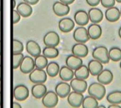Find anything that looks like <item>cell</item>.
I'll list each match as a JSON object with an SVG mask.
<instances>
[{
    "label": "cell",
    "mask_w": 121,
    "mask_h": 108,
    "mask_svg": "<svg viewBox=\"0 0 121 108\" xmlns=\"http://www.w3.org/2000/svg\"><path fill=\"white\" fill-rule=\"evenodd\" d=\"M88 93L90 96L94 97L97 100H101L105 97L106 89L104 85L99 82H94L89 86Z\"/></svg>",
    "instance_id": "6da1fadb"
},
{
    "label": "cell",
    "mask_w": 121,
    "mask_h": 108,
    "mask_svg": "<svg viewBox=\"0 0 121 108\" xmlns=\"http://www.w3.org/2000/svg\"><path fill=\"white\" fill-rule=\"evenodd\" d=\"M92 57L94 59L99 61L102 64H108L110 62L108 56V50L104 45L95 47L92 52Z\"/></svg>",
    "instance_id": "7a4b0ae2"
},
{
    "label": "cell",
    "mask_w": 121,
    "mask_h": 108,
    "mask_svg": "<svg viewBox=\"0 0 121 108\" xmlns=\"http://www.w3.org/2000/svg\"><path fill=\"white\" fill-rule=\"evenodd\" d=\"M47 73L44 69H34L29 74L30 81L36 84V83H44L47 81Z\"/></svg>",
    "instance_id": "3957f363"
},
{
    "label": "cell",
    "mask_w": 121,
    "mask_h": 108,
    "mask_svg": "<svg viewBox=\"0 0 121 108\" xmlns=\"http://www.w3.org/2000/svg\"><path fill=\"white\" fill-rule=\"evenodd\" d=\"M58 96L54 91H48L42 98L43 105L46 108H55L58 103Z\"/></svg>",
    "instance_id": "277c9868"
},
{
    "label": "cell",
    "mask_w": 121,
    "mask_h": 108,
    "mask_svg": "<svg viewBox=\"0 0 121 108\" xmlns=\"http://www.w3.org/2000/svg\"><path fill=\"white\" fill-rule=\"evenodd\" d=\"M73 37L74 40L79 43H86L90 40L87 28H84V26H79L74 30Z\"/></svg>",
    "instance_id": "5b68a950"
},
{
    "label": "cell",
    "mask_w": 121,
    "mask_h": 108,
    "mask_svg": "<svg viewBox=\"0 0 121 108\" xmlns=\"http://www.w3.org/2000/svg\"><path fill=\"white\" fill-rule=\"evenodd\" d=\"M84 98V96H83V93L72 91L70 92V93L67 96V102L71 107L79 108L82 106Z\"/></svg>",
    "instance_id": "8992f818"
},
{
    "label": "cell",
    "mask_w": 121,
    "mask_h": 108,
    "mask_svg": "<svg viewBox=\"0 0 121 108\" xmlns=\"http://www.w3.org/2000/svg\"><path fill=\"white\" fill-rule=\"evenodd\" d=\"M60 36L55 31H49L43 37V42L47 47H56L60 44Z\"/></svg>",
    "instance_id": "52a82bcc"
},
{
    "label": "cell",
    "mask_w": 121,
    "mask_h": 108,
    "mask_svg": "<svg viewBox=\"0 0 121 108\" xmlns=\"http://www.w3.org/2000/svg\"><path fill=\"white\" fill-rule=\"evenodd\" d=\"M19 68H20L21 71L23 74H30L35 68L34 59L30 56L24 57L20 64Z\"/></svg>",
    "instance_id": "ba28073f"
},
{
    "label": "cell",
    "mask_w": 121,
    "mask_h": 108,
    "mask_svg": "<svg viewBox=\"0 0 121 108\" xmlns=\"http://www.w3.org/2000/svg\"><path fill=\"white\" fill-rule=\"evenodd\" d=\"M13 96L17 101H24L29 96V90L24 85H18L14 88Z\"/></svg>",
    "instance_id": "9c48e42d"
},
{
    "label": "cell",
    "mask_w": 121,
    "mask_h": 108,
    "mask_svg": "<svg viewBox=\"0 0 121 108\" xmlns=\"http://www.w3.org/2000/svg\"><path fill=\"white\" fill-rule=\"evenodd\" d=\"M52 11L54 13L59 16L62 17L67 16L70 11V7L69 5L65 4L60 1H55L52 5Z\"/></svg>",
    "instance_id": "30bf717a"
},
{
    "label": "cell",
    "mask_w": 121,
    "mask_h": 108,
    "mask_svg": "<svg viewBox=\"0 0 121 108\" xmlns=\"http://www.w3.org/2000/svg\"><path fill=\"white\" fill-rule=\"evenodd\" d=\"M70 86L73 91H76L81 93H84V92H86L88 88L87 82L86 80L79 79L77 78H73L70 81Z\"/></svg>",
    "instance_id": "8fae6325"
},
{
    "label": "cell",
    "mask_w": 121,
    "mask_h": 108,
    "mask_svg": "<svg viewBox=\"0 0 121 108\" xmlns=\"http://www.w3.org/2000/svg\"><path fill=\"white\" fill-rule=\"evenodd\" d=\"M75 26V22L70 18H62L58 23V27L61 32L67 33L71 32Z\"/></svg>",
    "instance_id": "7c38bea8"
},
{
    "label": "cell",
    "mask_w": 121,
    "mask_h": 108,
    "mask_svg": "<svg viewBox=\"0 0 121 108\" xmlns=\"http://www.w3.org/2000/svg\"><path fill=\"white\" fill-rule=\"evenodd\" d=\"M72 54L79 57L80 58L86 57L89 54V48L85 43H76L72 48Z\"/></svg>",
    "instance_id": "4fadbf2b"
},
{
    "label": "cell",
    "mask_w": 121,
    "mask_h": 108,
    "mask_svg": "<svg viewBox=\"0 0 121 108\" xmlns=\"http://www.w3.org/2000/svg\"><path fill=\"white\" fill-rule=\"evenodd\" d=\"M113 80V72L107 69H103L99 74L97 75V81L103 85H108Z\"/></svg>",
    "instance_id": "5bb4252c"
},
{
    "label": "cell",
    "mask_w": 121,
    "mask_h": 108,
    "mask_svg": "<svg viewBox=\"0 0 121 108\" xmlns=\"http://www.w3.org/2000/svg\"><path fill=\"white\" fill-rule=\"evenodd\" d=\"M88 15L89 21L92 23H99L102 21L104 16L103 11L100 8L96 7L91 8L88 11Z\"/></svg>",
    "instance_id": "9a60e30c"
},
{
    "label": "cell",
    "mask_w": 121,
    "mask_h": 108,
    "mask_svg": "<svg viewBox=\"0 0 121 108\" xmlns=\"http://www.w3.org/2000/svg\"><path fill=\"white\" fill-rule=\"evenodd\" d=\"M55 93L58 96V97L61 98H65L68 96V95L71 92V86L70 84L67 82H60L57 83L55 86Z\"/></svg>",
    "instance_id": "2e32d148"
},
{
    "label": "cell",
    "mask_w": 121,
    "mask_h": 108,
    "mask_svg": "<svg viewBox=\"0 0 121 108\" xmlns=\"http://www.w3.org/2000/svg\"><path fill=\"white\" fill-rule=\"evenodd\" d=\"M105 18L111 23L118 21L121 18V12L119 8L116 6L108 8L105 11Z\"/></svg>",
    "instance_id": "e0dca14e"
},
{
    "label": "cell",
    "mask_w": 121,
    "mask_h": 108,
    "mask_svg": "<svg viewBox=\"0 0 121 108\" xmlns=\"http://www.w3.org/2000/svg\"><path fill=\"white\" fill-rule=\"evenodd\" d=\"M26 49L27 52L33 57H35L40 55L42 52L41 48L39 44L34 40H28L26 45Z\"/></svg>",
    "instance_id": "ac0fdd59"
},
{
    "label": "cell",
    "mask_w": 121,
    "mask_h": 108,
    "mask_svg": "<svg viewBox=\"0 0 121 108\" xmlns=\"http://www.w3.org/2000/svg\"><path fill=\"white\" fill-rule=\"evenodd\" d=\"M74 19L75 23L79 25V26H84L88 24L89 22V18L88 15V12L84 10L77 11L74 16Z\"/></svg>",
    "instance_id": "d6986e66"
},
{
    "label": "cell",
    "mask_w": 121,
    "mask_h": 108,
    "mask_svg": "<svg viewBox=\"0 0 121 108\" xmlns=\"http://www.w3.org/2000/svg\"><path fill=\"white\" fill-rule=\"evenodd\" d=\"M90 39L96 40L101 37L102 35V28L99 23H91L87 28Z\"/></svg>",
    "instance_id": "ffe728a7"
},
{
    "label": "cell",
    "mask_w": 121,
    "mask_h": 108,
    "mask_svg": "<svg viewBox=\"0 0 121 108\" xmlns=\"http://www.w3.org/2000/svg\"><path fill=\"white\" fill-rule=\"evenodd\" d=\"M65 64L67 66L74 71L83 64V60L79 57H77L74 54H71L66 58Z\"/></svg>",
    "instance_id": "44dd1931"
},
{
    "label": "cell",
    "mask_w": 121,
    "mask_h": 108,
    "mask_svg": "<svg viewBox=\"0 0 121 108\" xmlns=\"http://www.w3.org/2000/svg\"><path fill=\"white\" fill-rule=\"evenodd\" d=\"M16 11L23 18H28L33 13V8L31 5L24 1L19 3L16 6Z\"/></svg>",
    "instance_id": "7402d4cb"
},
{
    "label": "cell",
    "mask_w": 121,
    "mask_h": 108,
    "mask_svg": "<svg viewBox=\"0 0 121 108\" xmlns=\"http://www.w3.org/2000/svg\"><path fill=\"white\" fill-rule=\"evenodd\" d=\"M47 92V87L44 85V83H36L31 88L32 95L36 99L42 98Z\"/></svg>",
    "instance_id": "603a6c76"
},
{
    "label": "cell",
    "mask_w": 121,
    "mask_h": 108,
    "mask_svg": "<svg viewBox=\"0 0 121 108\" xmlns=\"http://www.w3.org/2000/svg\"><path fill=\"white\" fill-rule=\"evenodd\" d=\"M88 69L90 74L92 76H97L104 69V66L101 62L98 60L92 59L88 63Z\"/></svg>",
    "instance_id": "cb8c5ba5"
},
{
    "label": "cell",
    "mask_w": 121,
    "mask_h": 108,
    "mask_svg": "<svg viewBox=\"0 0 121 108\" xmlns=\"http://www.w3.org/2000/svg\"><path fill=\"white\" fill-rule=\"evenodd\" d=\"M59 76L63 81H70L74 78V71L67 66H62L60 69Z\"/></svg>",
    "instance_id": "d4e9b609"
},
{
    "label": "cell",
    "mask_w": 121,
    "mask_h": 108,
    "mask_svg": "<svg viewBox=\"0 0 121 108\" xmlns=\"http://www.w3.org/2000/svg\"><path fill=\"white\" fill-rule=\"evenodd\" d=\"M74 74L75 78L77 79L86 80L89 77L90 72L88 69V66L84 64H82L79 68L74 70Z\"/></svg>",
    "instance_id": "484cf974"
},
{
    "label": "cell",
    "mask_w": 121,
    "mask_h": 108,
    "mask_svg": "<svg viewBox=\"0 0 121 108\" xmlns=\"http://www.w3.org/2000/svg\"><path fill=\"white\" fill-rule=\"evenodd\" d=\"M60 69V66L57 62H51L48 63L46 66V73L49 76L53 78L59 74Z\"/></svg>",
    "instance_id": "4316f807"
},
{
    "label": "cell",
    "mask_w": 121,
    "mask_h": 108,
    "mask_svg": "<svg viewBox=\"0 0 121 108\" xmlns=\"http://www.w3.org/2000/svg\"><path fill=\"white\" fill-rule=\"evenodd\" d=\"M106 100L111 104H117L121 103V91H114L109 93L106 97Z\"/></svg>",
    "instance_id": "83f0119b"
},
{
    "label": "cell",
    "mask_w": 121,
    "mask_h": 108,
    "mask_svg": "<svg viewBox=\"0 0 121 108\" xmlns=\"http://www.w3.org/2000/svg\"><path fill=\"white\" fill-rule=\"evenodd\" d=\"M43 55L48 59H55L59 55V50L55 47H45L43 50Z\"/></svg>",
    "instance_id": "f1b7e54d"
},
{
    "label": "cell",
    "mask_w": 121,
    "mask_h": 108,
    "mask_svg": "<svg viewBox=\"0 0 121 108\" xmlns=\"http://www.w3.org/2000/svg\"><path fill=\"white\" fill-rule=\"evenodd\" d=\"M110 60L113 62H120L121 60V49L118 47H113L108 50Z\"/></svg>",
    "instance_id": "f546056e"
},
{
    "label": "cell",
    "mask_w": 121,
    "mask_h": 108,
    "mask_svg": "<svg viewBox=\"0 0 121 108\" xmlns=\"http://www.w3.org/2000/svg\"><path fill=\"white\" fill-rule=\"evenodd\" d=\"M82 108H97L99 106L98 100L92 96H86L82 102Z\"/></svg>",
    "instance_id": "4dcf8cb0"
},
{
    "label": "cell",
    "mask_w": 121,
    "mask_h": 108,
    "mask_svg": "<svg viewBox=\"0 0 121 108\" xmlns=\"http://www.w3.org/2000/svg\"><path fill=\"white\" fill-rule=\"evenodd\" d=\"M34 62H35V68L43 69L46 68V66L48 64V60L47 57H45L43 55L40 54L35 57Z\"/></svg>",
    "instance_id": "1f68e13d"
},
{
    "label": "cell",
    "mask_w": 121,
    "mask_h": 108,
    "mask_svg": "<svg viewBox=\"0 0 121 108\" xmlns=\"http://www.w3.org/2000/svg\"><path fill=\"white\" fill-rule=\"evenodd\" d=\"M23 49L24 47L22 42L16 39L13 40V54L23 53Z\"/></svg>",
    "instance_id": "d6a6232c"
},
{
    "label": "cell",
    "mask_w": 121,
    "mask_h": 108,
    "mask_svg": "<svg viewBox=\"0 0 121 108\" xmlns=\"http://www.w3.org/2000/svg\"><path fill=\"white\" fill-rule=\"evenodd\" d=\"M24 57L23 53L13 54V69H16L20 66V64Z\"/></svg>",
    "instance_id": "836d02e7"
},
{
    "label": "cell",
    "mask_w": 121,
    "mask_h": 108,
    "mask_svg": "<svg viewBox=\"0 0 121 108\" xmlns=\"http://www.w3.org/2000/svg\"><path fill=\"white\" fill-rule=\"evenodd\" d=\"M100 3L104 8H111L112 6H115L116 0H101Z\"/></svg>",
    "instance_id": "e575fe53"
},
{
    "label": "cell",
    "mask_w": 121,
    "mask_h": 108,
    "mask_svg": "<svg viewBox=\"0 0 121 108\" xmlns=\"http://www.w3.org/2000/svg\"><path fill=\"white\" fill-rule=\"evenodd\" d=\"M21 18V16L19 14V13L16 10L13 9V24L18 23L20 21Z\"/></svg>",
    "instance_id": "d590c367"
},
{
    "label": "cell",
    "mask_w": 121,
    "mask_h": 108,
    "mask_svg": "<svg viewBox=\"0 0 121 108\" xmlns=\"http://www.w3.org/2000/svg\"><path fill=\"white\" fill-rule=\"evenodd\" d=\"M86 1L88 4V5H89L90 6L95 7L100 4L101 0H86Z\"/></svg>",
    "instance_id": "8d00e7d4"
},
{
    "label": "cell",
    "mask_w": 121,
    "mask_h": 108,
    "mask_svg": "<svg viewBox=\"0 0 121 108\" xmlns=\"http://www.w3.org/2000/svg\"><path fill=\"white\" fill-rule=\"evenodd\" d=\"M40 0H23L24 2L30 4V5H35L39 2Z\"/></svg>",
    "instance_id": "74e56055"
},
{
    "label": "cell",
    "mask_w": 121,
    "mask_h": 108,
    "mask_svg": "<svg viewBox=\"0 0 121 108\" xmlns=\"http://www.w3.org/2000/svg\"><path fill=\"white\" fill-rule=\"evenodd\" d=\"M75 0H60V1L65 4H67V5H69V4H72L74 2Z\"/></svg>",
    "instance_id": "f35d334b"
},
{
    "label": "cell",
    "mask_w": 121,
    "mask_h": 108,
    "mask_svg": "<svg viewBox=\"0 0 121 108\" xmlns=\"http://www.w3.org/2000/svg\"><path fill=\"white\" fill-rule=\"evenodd\" d=\"M13 108H22L21 105L17 103V102H13Z\"/></svg>",
    "instance_id": "ab89813d"
},
{
    "label": "cell",
    "mask_w": 121,
    "mask_h": 108,
    "mask_svg": "<svg viewBox=\"0 0 121 108\" xmlns=\"http://www.w3.org/2000/svg\"><path fill=\"white\" fill-rule=\"evenodd\" d=\"M108 108H121V106L117 104H111L108 106Z\"/></svg>",
    "instance_id": "60d3db41"
},
{
    "label": "cell",
    "mask_w": 121,
    "mask_h": 108,
    "mask_svg": "<svg viewBox=\"0 0 121 108\" xmlns=\"http://www.w3.org/2000/svg\"><path fill=\"white\" fill-rule=\"evenodd\" d=\"M118 35H119L120 38H121V27H120L119 30H118Z\"/></svg>",
    "instance_id": "b9f144b4"
},
{
    "label": "cell",
    "mask_w": 121,
    "mask_h": 108,
    "mask_svg": "<svg viewBox=\"0 0 121 108\" xmlns=\"http://www.w3.org/2000/svg\"><path fill=\"white\" fill-rule=\"evenodd\" d=\"M15 7H16V0H13V8H14Z\"/></svg>",
    "instance_id": "7bdbcfd3"
},
{
    "label": "cell",
    "mask_w": 121,
    "mask_h": 108,
    "mask_svg": "<svg viewBox=\"0 0 121 108\" xmlns=\"http://www.w3.org/2000/svg\"><path fill=\"white\" fill-rule=\"evenodd\" d=\"M1 80V66L0 64V81Z\"/></svg>",
    "instance_id": "ee69618b"
},
{
    "label": "cell",
    "mask_w": 121,
    "mask_h": 108,
    "mask_svg": "<svg viewBox=\"0 0 121 108\" xmlns=\"http://www.w3.org/2000/svg\"><path fill=\"white\" fill-rule=\"evenodd\" d=\"M97 108H106V106H104V105H99Z\"/></svg>",
    "instance_id": "f6af8a7d"
},
{
    "label": "cell",
    "mask_w": 121,
    "mask_h": 108,
    "mask_svg": "<svg viewBox=\"0 0 121 108\" xmlns=\"http://www.w3.org/2000/svg\"><path fill=\"white\" fill-rule=\"evenodd\" d=\"M1 54V42L0 40V56Z\"/></svg>",
    "instance_id": "bcb514c9"
},
{
    "label": "cell",
    "mask_w": 121,
    "mask_h": 108,
    "mask_svg": "<svg viewBox=\"0 0 121 108\" xmlns=\"http://www.w3.org/2000/svg\"><path fill=\"white\" fill-rule=\"evenodd\" d=\"M1 93L0 91V106H1Z\"/></svg>",
    "instance_id": "7dc6e473"
},
{
    "label": "cell",
    "mask_w": 121,
    "mask_h": 108,
    "mask_svg": "<svg viewBox=\"0 0 121 108\" xmlns=\"http://www.w3.org/2000/svg\"><path fill=\"white\" fill-rule=\"evenodd\" d=\"M1 0H0V11H1Z\"/></svg>",
    "instance_id": "c3c4849f"
},
{
    "label": "cell",
    "mask_w": 121,
    "mask_h": 108,
    "mask_svg": "<svg viewBox=\"0 0 121 108\" xmlns=\"http://www.w3.org/2000/svg\"><path fill=\"white\" fill-rule=\"evenodd\" d=\"M116 1H117L118 3H121V0H116Z\"/></svg>",
    "instance_id": "681fc988"
},
{
    "label": "cell",
    "mask_w": 121,
    "mask_h": 108,
    "mask_svg": "<svg viewBox=\"0 0 121 108\" xmlns=\"http://www.w3.org/2000/svg\"><path fill=\"white\" fill-rule=\"evenodd\" d=\"M120 68L121 69V62H120Z\"/></svg>",
    "instance_id": "f907efd6"
},
{
    "label": "cell",
    "mask_w": 121,
    "mask_h": 108,
    "mask_svg": "<svg viewBox=\"0 0 121 108\" xmlns=\"http://www.w3.org/2000/svg\"><path fill=\"white\" fill-rule=\"evenodd\" d=\"M120 12H121V10H120Z\"/></svg>",
    "instance_id": "816d5d0a"
}]
</instances>
